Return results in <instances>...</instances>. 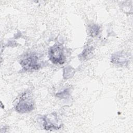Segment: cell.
Returning <instances> with one entry per match:
<instances>
[{
    "label": "cell",
    "mask_w": 133,
    "mask_h": 133,
    "mask_svg": "<svg viewBox=\"0 0 133 133\" xmlns=\"http://www.w3.org/2000/svg\"><path fill=\"white\" fill-rule=\"evenodd\" d=\"M20 63L23 69L28 71L37 70L41 67L39 58L34 52L26 54L21 58Z\"/></svg>",
    "instance_id": "6da1fadb"
},
{
    "label": "cell",
    "mask_w": 133,
    "mask_h": 133,
    "mask_svg": "<svg viewBox=\"0 0 133 133\" xmlns=\"http://www.w3.org/2000/svg\"><path fill=\"white\" fill-rule=\"evenodd\" d=\"M34 105L31 94L29 92H25L20 97L15 107V109L19 113H27L34 109Z\"/></svg>",
    "instance_id": "7a4b0ae2"
},
{
    "label": "cell",
    "mask_w": 133,
    "mask_h": 133,
    "mask_svg": "<svg viewBox=\"0 0 133 133\" xmlns=\"http://www.w3.org/2000/svg\"><path fill=\"white\" fill-rule=\"evenodd\" d=\"M49 60L54 64H62L64 63L65 56L62 46L55 45L50 47L48 50Z\"/></svg>",
    "instance_id": "3957f363"
},
{
    "label": "cell",
    "mask_w": 133,
    "mask_h": 133,
    "mask_svg": "<svg viewBox=\"0 0 133 133\" xmlns=\"http://www.w3.org/2000/svg\"><path fill=\"white\" fill-rule=\"evenodd\" d=\"M43 127L46 130H56L61 128V124L56 113H52L43 117Z\"/></svg>",
    "instance_id": "277c9868"
},
{
    "label": "cell",
    "mask_w": 133,
    "mask_h": 133,
    "mask_svg": "<svg viewBox=\"0 0 133 133\" xmlns=\"http://www.w3.org/2000/svg\"><path fill=\"white\" fill-rule=\"evenodd\" d=\"M112 62L117 64H124L128 61V56L122 52H117L112 56Z\"/></svg>",
    "instance_id": "5b68a950"
},
{
    "label": "cell",
    "mask_w": 133,
    "mask_h": 133,
    "mask_svg": "<svg viewBox=\"0 0 133 133\" xmlns=\"http://www.w3.org/2000/svg\"><path fill=\"white\" fill-rule=\"evenodd\" d=\"M98 27L97 26H96V25H94L91 28V34H92V35H94H94H96L97 34H98V31H99V29H98V30H95V29H96L97 28H98Z\"/></svg>",
    "instance_id": "8992f818"
}]
</instances>
